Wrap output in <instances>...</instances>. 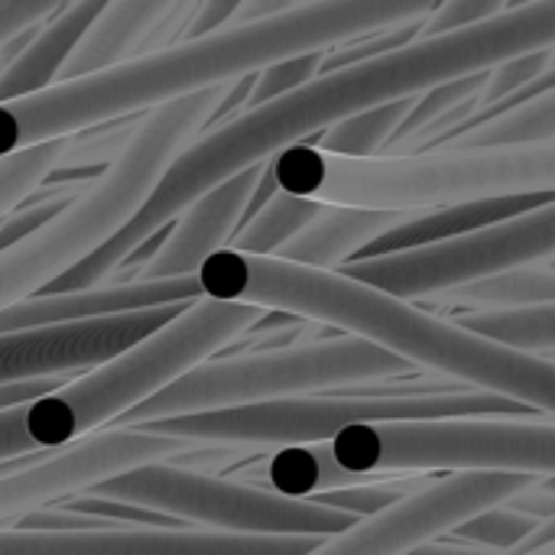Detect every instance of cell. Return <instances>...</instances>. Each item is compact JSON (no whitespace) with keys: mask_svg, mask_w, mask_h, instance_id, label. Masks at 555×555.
<instances>
[{"mask_svg":"<svg viewBox=\"0 0 555 555\" xmlns=\"http://www.w3.org/2000/svg\"><path fill=\"white\" fill-rule=\"evenodd\" d=\"M550 46H555V0L507 3L504 13L485 23L436 39H416L380 59L315 75L283 98L244 111L221 127L202 130L169 163L133 218L39 296L101 286L140 241L166 228L195 198L250 166L270 163L283 150L306 146L312 133H322L351 114L413 98L442 81L485 72L498 62Z\"/></svg>","mask_w":555,"mask_h":555,"instance_id":"6da1fadb","label":"cell"},{"mask_svg":"<svg viewBox=\"0 0 555 555\" xmlns=\"http://www.w3.org/2000/svg\"><path fill=\"white\" fill-rule=\"evenodd\" d=\"M436 3H374L319 0L293 3L263 23H228L224 29L176 42L159 52L133 55L114 68L49 85L39 94L0 104V156L78 137L98 124H117L130 114H150L189 94L237 81L273 62L315 49H332L426 16Z\"/></svg>","mask_w":555,"mask_h":555,"instance_id":"7a4b0ae2","label":"cell"},{"mask_svg":"<svg viewBox=\"0 0 555 555\" xmlns=\"http://www.w3.org/2000/svg\"><path fill=\"white\" fill-rule=\"evenodd\" d=\"M195 283L205 299L257 306L267 312H286L299 322L306 319L341 328L410 367L439 374L449 384L504 397L553 416V358L504 351L462 332L446 315L400 302L338 270H312L276 257L218 250L195 270Z\"/></svg>","mask_w":555,"mask_h":555,"instance_id":"3957f363","label":"cell"},{"mask_svg":"<svg viewBox=\"0 0 555 555\" xmlns=\"http://www.w3.org/2000/svg\"><path fill=\"white\" fill-rule=\"evenodd\" d=\"M270 176L280 192L315 205L416 215L485 198L555 195V143L367 159L293 146L270 159Z\"/></svg>","mask_w":555,"mask_h":555,"instance_id":"277c9868","label":"cell"},{"mask_svg":"<svg viewBox=\"0 0 555 555\" xmlns=\"http://www.w3.org/2000/svg\"><path fill=\"white\" fill-rule=\"evenodd\" d=\"M231 85V81H228ZM228 85L163 104L127 127L114 159L46 224L0 250V312L46 293L146 202L169 163L208 127Z\"/></svg>","mask_w":555,"mask_h":555,"instance_id":"5b68a950","label":"cell"},{"mask_svg":"<svg viewBox=\"0 0 555 555\" xmlns=\"http://www.w3.org/2000/svg\"><path fill=\"white\" fill-rule=\"evenodd\" d=\"M267 315L257 306L195 299L182 306L163 328L120 351L117 358L72 377L65 387L23 406V426L39 452H59L91 433L114 426L143 400L234 348Z\"/></svg>","mask_w":555,"mask_h":555,"instance_id":"8992f818","label":"cell"},{"mask_svg":"<svg viewBox=\"0 0 555 555\" xmlns=\"http://www.w3.org/2000/svg\"><path fill=\"white\" fill-rule=\"evenodd\" d=\"M406 371L410 364L358 338H325L267 351H244L192 367L107 429H133L156 420L257 406L289 397H315V390L364 387Z\"/></svg>","mask_w":555,"mask_h":555,"instance_id":"52a82bcc","label":"cell"},{"mask_svg":"<svg viewBox=\"0 0 555 555\" xmlns=\"http://www.w3.org/2000/svg\"><path fill=\"white\" fill-rule=\"evenodd\" d=\"M530 416L527 406L481 390L446 393H341V397H289L257 406L195 413L133 426V433L169 436L192 446L218 449H293L332 442L338 433L364 423L390 420H481Z\"/></svg>","mask_w":555,"mask_h":555,"instance_id":"ba28073f","label":"cell"},{"mask_svg":"<svg viewBox=\"0 0 555 555\" xmlns=\"http://www.w3.org/2000/svg\"><path fill=\"white\" fill-rule=\"evenodd\" d=\"M332 459L364 478H423L429 472H501L553 478L555 423L537 416L481 420H390L338 433Z\"/></svg>","mask_w":555,"mask_h":555,"instance_id":"9c48e42d","label":"cell"},{"mask_svg":"<svg viewBox=\"0 0 555 555\" xmlns=\"http://www.w3.org/2000/svg\"><path fill=\"white\" fill-rule=\"evenodd\" d=\"M91 494L163 514L192 530L228 533V537L328 540L358 524L338 511H325L309 501H286L273 491L215 478L192 468H176L169 462H156L117 475L98 485Z\"/></svg>","mask_w":555,"mask_h":555,"instance_id":"30bf717a","label":"cell"},{"mask_svg":"<svg viewBox=\"0 0 555 555\" xmlns=\"http://www.w3.org/2000/svg\"><path fill=\"white\" fill-rule=\"evenodd\" d=\"M555 254V202H546L527 215L501 224L413 247L390 257L351 260L338 273L374 286L400 302H426L446 289L485 280L501 270L527 263H553Z\"/></svg>","mask_w":555,"mask_h":555,"instance_id":"8fae6325","label":"cell"},{"mask_svg":"<svg viewBox=\"0 0 555 555\" xmlns=\"http://www.w3.org/2000/svg\"><path fill=\"white\" fill-rule=\"evenodd\" d=\"M192 442L133 429H101L0 478V530L143 465L189 455Z\"/></svg>","mask_w":555,"mask_h":555,"instance_id":"7c38bea8","label":"cell"},{"mask_svg":"<svg viewBox=\"0 0 555 555\" xmlns=\"http://www.w3.org/2000/svg\"><path fill=\"white\" fill-rule=\"evenodd\" d=\"M533 481L537 478L530 475L501 472L446 475L439 481H429L423 491L397 501L384 514L364 517L351 530L319 540L309 555H403L420 543L452 533L459 524L488 507H504Z\"/></svg>","mask_w":555,"mask_h":555,"instance_id":"4fadbf2b","label":"cell"},{"mask_svg":"<svg viewBox=\"0 0 555 555\" xmlns=\"http://www.w3.org/2000/svg\"><path fill=\"white\" fill-rule=\"evenodd\" d=\"M179 309L182 306H159L111 319L0 335V387L62 374H85L163 328Z\"/></svg>","mask_w":555,"mask_h":555,"instance_id":"5bb4252c","label":"cell"},{"mask_svg":"<svg viewBox=\"0 0 555 555\" xmlns=\"http://www.w3.org/2000/svg\"><path fill=\"white\" fill-rule=\"evenodd\" d=\"M319 540L228 537L208 530H94L26 533L0 530V555H309Z\"/></svg>","mask_w":555,"mask_h":555,"instance_id":"9a60e30c","label":"cell"},{"mask_svg":"<svg viewBox=\"0 0 555 555\" xmlns=\"http://www.w3.org/2000/svg\"><path fill=\"white\" fill-rule=\"evenodd\" d=\"M267 163L250 166L237 172L234 179L221 182L218 189L195 198L182 215H176L166 224V241L153 254V260L133 276V283H156V280H182L195 276V270L228 247L234 231L241 228L244 208L250 202V192L260 179Z\"/></svg>","mask_w":555,"mask_h":555,"instance_id":"2e32d148","label":"cell"},{"mask_svg":"<svg viewBox=\"0 0 555 555\" xmlns=\"http://www.w3.org/2000/svg\"><path fill=\"white\" fill-rule=\"evenodd\" d=\"M202 299L195 276L182 280H156V283H101L78 293H49L23 299L0 312V335L16 332H36V328H55V325H75L91 319H111L159 306H185Z\"/></svg>","mask_w":555,"mask_h":555,"instance_id":"e0dca14e","label":"cell"},{"mask_svg":"<svg viewBox=\"0 0 555 555\" xmlns=\"http://www.w3.org/2000/svg\"><path fill=\"white\" fill-rule=\"evenodd\" d=\"M546 202H555V195L485 198V202H465V205H446V208H433V211H416V215H406L400 224H393L377 241H371L367 247H361L351 260H374V257H390V254H403V250H413V247L452 241V237L501 224L507 218L527 215V211H533V208H540Z\"/></svg>","mask_w":555,"mask_h":555,"instance_id":"ac0fdd59","label":"cell"},{"mask_svg":"<svg viewBox=\"0 0 555 555\" xmlns=\"http://www.w3.org/2000/svg\"><path fill=\"white\" fill-rule=\"evenodd\" d=\"M169 0H114L98 10V16L75 39L65 65L59 68V81H72L81 75H94L114 68L137 55L150 26L163 16Z\"/></svg>","mask_w":555,"mask_h":555,"instance_id":"d6986e66","label":"cell"},{"mask_svg":"<svg viewBox=\"0 0 555 555\" xmlns=\"http://www.w3.org/2000/svg\"><path fill=\"white\" fill-rule=\"evenodd\" d=\"M406 215L322 205V211L293 241H286L276 250V260L312 267V270H335V267H345L361 247L387 234Z\"/></svg>","mask_w":555,"mask_h":555,"instance_id":"ffe728a7","label":"cell"},{"mask_svg":"<svg viewBox=\"0 0 555 555\" xmlns=\"http://www.w3.org/2000/svg\"><path fill=\"white\" fill-rule=\"evenodd\" d=\"M377 481H384V478H364V475L345 472L332 459L328 442L280 449L267 462V485L273 494H280L286 501H312V498H322L332 491H348V488L377 485Z\"/></svg>","mask_w":555,"mask_h":555,"instance_id":"44dd1931","label":"cell"},{"mask_svg":"<svg viewBox=\"0 0 555 555\" xmlns=\"http://www.w3.org/2000/svg\"><path fill=\"white\" fill-rule=\"evenodd\" d=\"M426 302L436 306H465L472 312L485 309H527V306H550L555 302L553 263H527L514 270L491 273L485 280L446 289Z\"/></svg>","mask_w":555,"mask_h":555,"instance_id":"7402d4cb","label":"cell"},{"mask_svg":"<svg viewBox=\"0 0 555 555\" xmlns=\"http://www.w3.org/2000/svg\"><path fill=\"white\" fill-rule=\"evenodd\" d=\"M555 137V91L537 94L501 114H481L475 127L446 140L439 150H517L543 146Z\"/></svg>","mask_w":555,"mask_h":555,"instance_id":"603a6c76","label":"cell"},{"mask_svg":"<svg viewBox=\"0 0 555 555\" xmlns=\"http://www.w3.org/2000/svg\"><path fill=\"white\" fill-rule=\"evenodd\" d=\"M468 335H478L504 351L550 358L555 348V302L550 306H527V309H485V312H462L449 319Z\"/></svg>","mask_w":555,"mask_h":555,"instance_id":"cb8c5ba5","label":"cell"},{"mask_svg":"<svg viewBox=\"0 0 555 555\" xmlns=\"http://www.w3.org/2000/svg\"><path fill=\"white\" fill-rule=\"evenodd\" d=\"M423 94V91H420ZM416 98V94H413ZM413 98H400V101H387L380 107H371V111H361V114H351L345 120H338L335 127L322 130L312 143V150H322V153H332V156H351V159H367V156H377L390 137L397 133V127L403 124V117L410 114L413 107Z\"/></svg>","mask_w":555,"mask_h":555,"instance_id":"d4e9b609","label":"cell"},{"mask_svg":"<svg viewBox=\"0 0 555 555\" xmlns=\"http://www.w3.org/2000/svg\"><path fill=\"white\" fill-rule=\"evenodd\" d=\"M319 211H322V205H315V202L276 192L254 218H247L234 231V237L228 241L224 250H234L244 257H276V250L286 241H293Z\"/></svg>","mask_w":555,"mask_h":555,"instance_id":"484cf974","label":"cell"},{"mask_svg":"<svg viewBox=\"0 0 555 555\" xmlns=\"http://www.w3.org/2000/svg\"><path fill=\"white\" fill-rule=\"evenodd\" d=\"M68 146H72V137L0 156V218H7L16 205H23L33 192L42 189V182L65 159Z\"/></svg>","mask_w":555,"mask_h":555,"instance_id":"4316f807","label":"cell"},{"mask_svg":"<svg viewBox=\"0 0 555 555\" xmlns=\"http://www.w3.org/2000/svg\"><path fill=\"white\" fill-rule=\"evenodd\" d=\"M485 72H488V68H485ZM485 72H472V75H462V78L442 81V85H436V88H429V91L416 94V98H413L410 114L403 117V124L397 127V133L390 137V143L384 146V153H380V156H393V153H397L403 143H410L416 133L429 130V127H433V124H439L449 111H455L462 101L475 98V94H478V88L485 85Z\"/></svg>","mask_w":555,"mask_h":555,"instance_id":"83f0119b","label":"cell"},{"mask_svg":"<svg viewBox=\"0 0 555 555\" xmlns=\"http://www.w3.org/2000/svg\"><path fill=\"white\" fill-rule=\"evenodd\" d=\"M537 527L540 524H533L530 517H520L507 507H488V511L475 514L472 520L459 524L452 533H446V540L459 543V546L481 550V553L511 555L533 537Z\"/></svg>","mask_w":555,"mask_h":555,"instance_id":"f1b7e54d","label":"cell"},{"mask_svg":"<svg viewBox=\"0 0 555 555\" xmlns=\"http://www.w3.org/2000/svg\"><path fill=\"white\" fill-rule=\"evenodd\" d=\"M555 68V52L550 49H537V52H527V55H517V59H507V62H498L485 72V85L478 88L475 94V104H478V120L488 107H494L498 101L524 91L527 85H533L543 72ZM475 120V124H478ZM472 124V127H475ZM465 133V130H462Z\"/></svg>","mask_w":555,"mask_h":555,"instance_id":"f546056e","label":"cell"},{"mask_svg":"<svg viewBox=\"0 0 555 555\" xmlns=\"http://www.w3.org/2000/svg\"><path fill=\"white\" fill-rule=\"evenodd\" d=\"M322 55H325V49H315V52L283 59V62H273V65L254 72V88L244 101V111H254V107H260L273 98H283V94L302 88L306 81H312L322 72Z\"/></svg>","mask_w":555,"mask_h":555,"instance_id":"4dcf8cb0","label":"cell"},{"mask_svg":"<svg viewBox=\"0 0 555 555\" xmlns=\"http://www.w3.org/2000/svg\"><path fill=\"white\" fill-rule=\"evenodd\" d=\"M507 3L504 0H449V3H436L429 10V16L420 26V39H436V36H449L459 29H468L475 23H485L498 13H504Z\"/></svg>","mask_w":555,"mask_h":555,"instance_id":"1f68e13d","label":"cell"},{"mask_svg":"<svg viewBox=\"0 0 555 555\" xmlns=\"http://www.w3.org/2000/svg\"><path fill=\"white\" fill-rule=\"evenodd\" d=\"M59 7V0H0V46L46 23Z\"/></svg>","mask_w":555,"mask_h":555,"instance_id":"d6a6232c","label":"cell"},{"mask_svg":"<svg viewBox=\"0 0 555 555\" xmlns=\"http://www.w3.org/2000/svg\"><path fill=\"white\" fill-rule=\"evenodd\" d=\"M237 3H241V0H202V3H195L192 16L185 20V26H182V33H179V42L205 39V36L224 29V26L234 20Z\"/></svg>","mask_w":555,"mask_h":555,"instance_id":"836d02e7","label":"cell"},{"mask_svg":"<svg viewBox=\"0 0 555 555\" xmlns=\"http://www.w3.org/2000/svg\"><path fill=\"white\" fill-rule=\"evenodd\" d=\"M29 455H42L23 426V406L13 410H0V465L16 462V459H29Z\"/></svg>","mask_w":555,"mask_h":555,"instance_id":"e575fe53","label":"cell"},{"mask_svg":"<svg viewBox=\"0 0 555 555\" xmlns=\"http://www.w3.org/2000/svg\"><path fill=\"white\" fill-rule=\"evenodd\" d=\"M504 507H507V511H514V514H520V517H530L533 524H546V520H553V514H555L553 478H537L527 491H520L517 498H511Z\"/></svg>","mask_w":555,"mask_h":555,"instance_id":"d590c367","label":"cell"},{"mask_svg":"<svg viewBox=\"0 0 555 555\" xmlns=\"http://www.w3.org/2000/svg\"><path fill=\"white\" fill-rule=\"evenodd\" d=\"M403 555H491V553H481V550H472V546H459V543H449L446 537H439V540H429V543H420V546L406 550Z\"/></svg>","mask_w":555,"mask_h":555,"instance_id":"8d00e7d4","label":"cell"},{"mask_svg":"<svg viewBox=\"0 0 555 555\" xmlns=\"http://www.w3.org/2000/svg\"><path fill=\"white\" fill-rule=\"evenodd\" d=\"M42 455H49V452H42ZM42 455H29V459H16V462H7V465H0V478L3 475H10V472H16V468H26V465H33L36 459H42Z\"/></svg>","mask_w":555,"mask_h":555,"instance_id":"74e56055","label":"cell"},{"mask_svg":"<svg viewBox=\"0 0 555 555\" xmlns=\"http://www.w3.org/2000/svg\"><path fill=\"white\" fill-rule=\"evenodd\" d=\"M511 555H555V543H543V546H537V550H517V553Z\"/></svg>","mask_w":555,"mask_h":555,"instance_id":"f35d334b","label":"cell"}]
</instances>
